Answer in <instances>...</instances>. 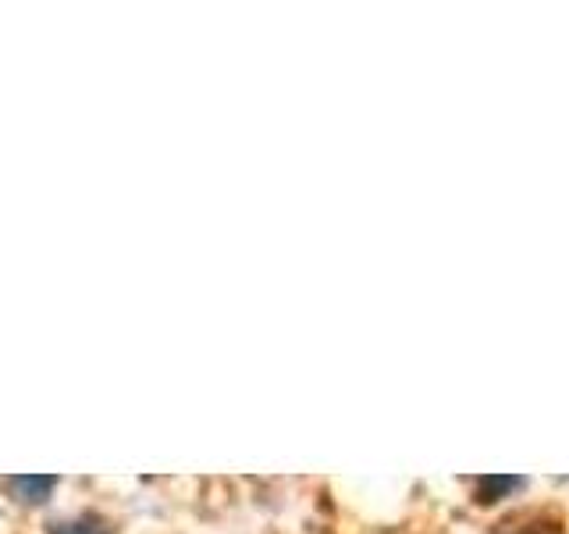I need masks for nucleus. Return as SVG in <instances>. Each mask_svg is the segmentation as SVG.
Returning a JSON list of instances; mask_svg holds the SVG:
<instances>
[{
    "mask_svg": "<svg viewBox=\"0 0 569 534\" xmlns=\"http://www.w3.org/2000/svg\"><path fill=\"white\" fill-rule=\"evenodd\" d=\"M50 534H107V531L93 521H76V524H53Z\"/></svg>",
    "mask_w": 569,
    "mask_h": 534,
    "instance_id": "2",
    "label": "nucleus"
},
{
    "mask_svg": "<svg viewBox=\"0 0 569 534\" xmlns=\"http://www.w3.org/2000/svg\"><path fill=\"white\" fill-rule=\"evenodd\" d=\"M8 485L26 498V503H43V498L53 492V485H58V481L53 477H36V474H29V477H11Z\"/></svg>",
    "mask_w": 569,
    "mask_h": 534,
    "instance_id": "1",
    "label": "nucleus"
}]
</instances>
